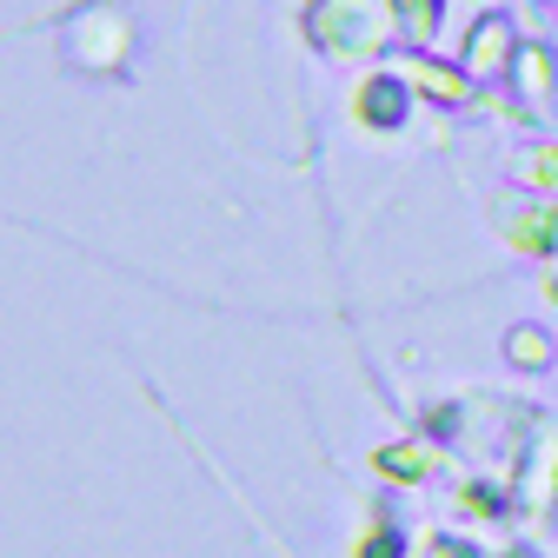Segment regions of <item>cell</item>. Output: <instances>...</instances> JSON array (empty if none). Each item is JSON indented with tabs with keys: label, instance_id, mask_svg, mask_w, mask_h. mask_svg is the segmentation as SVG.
Segmentation results:
<instances>
[{
	"label": "cell",
	"instance_id": "cell-1",
	"mask_svg": "<svg viewBox=\"0 0 558 558\" xmlns=\"http://www.w3.org/2000/svg\"><path fill=\"white\" fill-rule=\"evenodd\" d=\"M506 53H512V27H506V21H478V34L465 40V60L485 74V66H499Z\"/></svg>",
	"mask_w": 558,
	"mask_h": 558
},
{
	"label": "cell",
	"instance_id": "cell-2",
	"mask_svg": "<svg viewBox=\"0 0 558 558\" xmlns=\"http://www.w3.org/2000/svg\"><path fill=\"white\" fill-rule=\"evenodd\" d=\"M360 113H366V120H373V126H392V120H399V113H405V94H399V87H392V81H373V87H366V94H360Z\"/></svg>",
	"mask_w": 558,
	"mask_h": 558
},
{
	"label": "cell",
	"instance_id": "cell-3",
	"mask_svg": "<svg viewBox=\"0 0 558 558\" xmlns=\"http://www.w3.org/2000/svg\"><path fill=\"white\" fill-rule=\"evenodd\" d=\"M551 233H558V227H551V214H545V206H532V214L512 227V240H519V246H532V253H545V246H551Z\"/></svg>",
	"mask_w": 558,
	"mask_h": 558
},
{
	"label": "cell",
	"instance_id": "cell-4",
	"mask_svg": "<svg viewBox=\"0 0 558 558\" xmlns=\"http://www.w3.org/2000/svg\"><path fill=\"white\" fill-rule=\"evenodd\" d=\"M519 81H532V94H538V100L551 94V74H545V53H519Z\"/></svg>",
	"mask_w": 558,
	"mask_h": 558
},
{
	"label": "cell",
	"instance_id": "cell-5",
	"mask_svg": "<svg viewBox=\"0 0 558 558\" xmlns=\"http://www.w3.org/2000/svg\"><path fill=\"white\" fill-rule=\"evenodd\" d=\"M379 472H426V452H418V446H399V452H379Z\"/></svg>",
	"mask_w": 558,
	"mask_h": 558
},
{
	"label": "cell",
	"instance_id": "cell-6",
	"mask_svg": "<svg viewBox=\"0 0 558 558\" xmlns=\"http://www.w3.org/2000/svg\"><path fill=\"white\" fill-rule=\"evenodd\" d=\"M399 14L412 21V34H426V27H433V14H439V0H399Z\"/></svg>",
	"mask_w": 558,
	"mask_h": 558
},
{
	"label": "cell",
	"instance_id": "cell-7",
	"mask_svg": "<svg viewBox=\"0 0 558 558\" xmlns=\"http://www.w3.org/2000/svg\"><path fill=\"white\" fill-rule=\"evenodd\" d=\"M512 360L538 366V360H545V339H538V332H512Z\"/></svg>",
	"mask_w": 558,
	"mask_h": 558
},
{
	"label": "cell",
	"instance_id": "cell-8",
	"mask_svg": "<svg viewBox=\"0 0 558 558\" xmlns=\"http://www.w3.org/2000/svg\"><path fill=\"white\" fill-rule=\"evenodd\" d=\"M532 180H538V186H551V193H558V147H545V154H538V160H532Z\"/></svg>",
	"mask_w": 558,
	"mask_h": 558
},
{
	"label": "cell",
	"instance_id": "cell-9",
	"mask_svg": "<svg viewBox=\"0 0 558 558\" xmlns=\"http://www.w3.org/2000/svg\"><path fill=\"white\" fill-rule=\"evenodd\" d=\"M433 558H472V551H459V545H446V551H433Z\"/></svg>",
	"mask_w": 558,
	"mask_h": 558
},
{
	"label": "cell",
	"instance_id": "cell-10",
	"mask_svg": "<svg viewBox=\"0 0 558 558\" xmlns=\"http://www.w3.org/2000/svg\"><path fill=\"white\" fill-rule=\"evenodd\" d=\"M551 293H558V279H551Z\"/></svg>",
	"mask_w": 558,
	"mask_h": 558
}]
</instances>
